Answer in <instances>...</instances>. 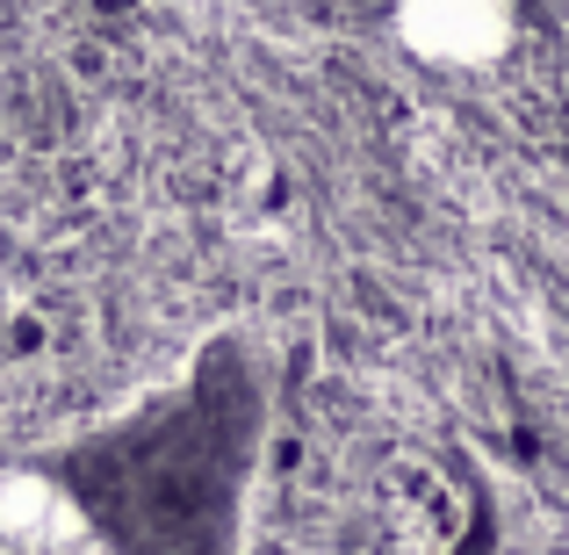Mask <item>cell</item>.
I'll use <instances>...</instances> for the list:
<instances>
[{
	"label": "cell",
	"instance_id": "1",
	"mask_svg": "<svg viewBox=\"0 0 569 555\" xmlns=\"http://www.w3.org/2000/svg\"><path fill=\"white\" fill-rule=\"evenodd\" d=\"M267 447V361L217 333L167 389L43 455L80 513L87 555H246Z\"/></svg>",
	"mask_w": 569,
	"mask_h": 555
},
{
	"label": "cell",
	"instance_id": "2",
	"mask_svg": "<svg viewBox=\"0 0 569 555\" xmlns=\"http://www.w3.org/2000/svg\"><path fill=\"white\" fill-rule=\"evenodd\" d=\"M389 22H397L403 51L440 66V72H483L519 37L512 0H397Z\"/></svg>",
	"mask_w": 569,
	"mask_h": 555
},
{
	"label": "cell",
	"instance_id": "3",
	"mask_svg": "<svg viewBox=\"0 0 569 555\" xmlns=\"http://www.w3.org/2000/svg\"><path fill=\"white\" fill-rule=\"evenodd\" d=\"M0 534H8L14 548H37V555L87 548L80 542V513H72V498L58 490V476L43 469V462L0 469Z\"/></svg>",
	"mask_w": 569,
	"mask_h": 555
}]
</instances>
